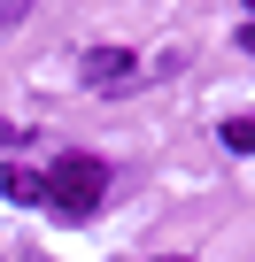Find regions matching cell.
<instances>
[{
  "instance_id": "5b68a950",
  "label": "cell",
  "mask_w": 255,
  "mask_h": 262,
  "mask_svg": "<svg viewBox=\"0 0 255 262\" xmlns=\"http://www.w3.org/2000/svg\"><path fill=\"white\" fill-rule=\"evenodd\" d=\"M240 47H247V54H255V16H247V24H240Z\"/></svg>"
},
{
  "instance_id": "3957f363",
  "label": "cell",
  "mask_w": 255,
  "mask_h": 262,
  "mask_svg": "<svg viewBox=\"0 0 255 262\" xmlns=\"http://www.w3.org/2000/svg\"><path fill=\"white\" fill-rule=\"evenodd\" d=\"M0 193H8V201H24V208H47V178H39V170H24V162H8V170H0Z\"/></svg>"
},
{
  "instance_id": "7a4b0ae2",
  "label": "cell",
  "mask_w": 255,
  "mask_h": 262,
  "mask_svg": "<svg viewBox=\"0 0 255 262\" xmlns=\"http://www.w3.org/2000/svg\"><path fill=\"white\" fill-rule=\"evenodd\" d=\"M132 77H140V62L124 54V47H93V54H85V85H93V93H124Z\"/></svg>"
},
{
  "instance_id": "52a82bcc",
  "label": "cell",
  "mask_w": 255,
  "mask_h": 262,
  "mask_svg": "<svg viewBox=\"0 0 255 262\" xmlns=\"http://www.w3.org/2000/svg\"><path fill=\"white\" fill-rule=\"evenodd\" d=\"M155 262H186V254H155Z\"/></svg>"
},
{
  "instance_id": "8992f818",
  "label": "cell",
  "mask_w": 255,
  "mask_h": 262,
  "mask_svg": "<svg viewBox=\"0 0 255 262\" xmlns=\"http://www.w3.org/2000/svg\"><path fill=\"white\" fill-rule=\"evenodd\" d=\"M0 147H16V123H8V116H0Z\"/></svg>"
},
{
  "instance_id": "277c9868",
  "label": "cell",
  "mask_w": 255,
  "mask_h": 262,
  "mask_svg": "<svg viewBox=\"0 0 255 262\" xmlns=\"http://www.w3.org/2000/svg\"><path fill=\"white\" fill-rule=\"evenodd\" d=\"M217 139H224L232 155H255V116H224V123H217Z\"/></svg>"
},
{
  "instance_id": "6da1fadb",
  "label": "cell",
  "mask_w": 255,
  "mask_h": 262,
  "mask_svg": "<svg viewBox=\"0 0 255 262\" xmlns=\"http://www.w3.org/2000/svg\"><path fill=\"white\" fill-rule=\"evenodd\" d=\"M101 201H108V162H101V155H62V162L47 170V208H54L62 224H85Z\"/></svg>"
}]
</instances>
